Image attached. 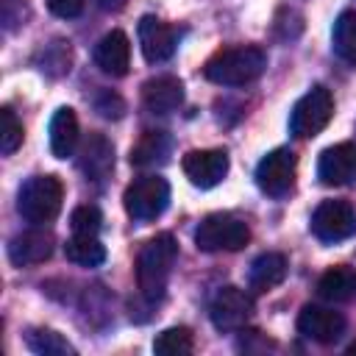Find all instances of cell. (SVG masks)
Instances as JSON below:
<instances>
[{
    "instance_id": "1",
    "label": "cell",
    "mask_w": 356,
    "mask_h": 356,
    "mask_svg": "<svg viewBox=\"0 0 356 356\" xmlns=\"http://www.w3.org/2000/svg\"><path fill=\"white\" fill-rule=\"evenodd\" d=\"M175 259H178V242L172 234L164 231L145 242V248L136 256V284L147 300H159L164 295Z\"/></svg>"
},
{
    "instance_id": "2",
    "label": "cell",
    "mask_w": 356,
    "mask_h": 356,
    "mask_svg": "<svg viewBox=\"0 0 356 356\" xmlns=\"http://www.w3.org/2000/svg\"><path fill=\"white\" fill-rule=\"evenodd\" d=\"M264 70H267V53L256 44H239L214 53L206 61L203 75L220 86H245L253 83Z\"/></svg>"
},
{
    "instance_id": "3",
    "label": "cell",
    "mask_w": 356,
    "mask_h": 356,
    "mask_svg": "<svg viewBox=\"0 0 356 356\" xmlns=\"http://www.w3.org/2000/svg\"><path fill=\"white\" fill-rule=\"evenodd\" d=\"M64 186L56 175H33L17 192V211L33 225L50 222L61 211Z\"/></svg>"
},
{
    "instance_id": "4",
    "label": "cell",
    "mask_w": 356,
    "mask_h": 356,
    "mask_svg": "<svg viewBox=\"0 0 356 356\" xmlns=\"http://www.w3.org/2000/svg\"><path fill=\"white\" fill-rule=\"evenodd\" d=\"M250 242V228L245 220L228 214V211H217V214H206L197 228H195V245L206 253H220V250H242Z\"/></svg>"
},
{
    "instance_id": "5",
    "label": "cell",
    "mask_w": 356,
    "mask_h": 356,
    "mask_svg": "<svg viewBox=\"0 0 356 356\" xmlns=\"http://www.w3.org/2000/svg\"><path fill=\"white\" fill-rule=\"evenodd\" d=\"M334 117V97L325 86H312L292 108L289 114V131L298 139H312L317 136Z\"/></svg>"
},
{
    "instance_id": "6",
    "label": "cell",
    "mask_w": 356,
    "mask_h": 356,
    "mask_svg": "<svg viewBox=\"0 0 356 356\" xmlns=\"http://www.w3.org/2000/svg\"><path fill=\"white\" fill-rule=\"evenodd\" d=\"M167 203H170V184L161 175H142L131 181L122 195V206L128 217H134L136 222L156 220L167 209Z\"/></svg>"
},
{
    "instance_id": "7",
    "label": "cell",
    "mask_w": 356,
    "mask_h": 356,
    "mask_svg": "<svg viewBox=\"0 0 356 356\" xmlns=\"http://www.w3.org/2000/svg\"><path fill=\"white\" fill-rule=\"evenodd\" d=\"M295 172H298V156L289 147H275L259 161L256 186L270 197H284L295 186Z\"/></svg>"
},
{
    "instance_id": "8",
    "label": "cell",
    "mask_w": 356,
    "mask_h": 356,
    "mask_svg": "<svg viewBox=\"0 0 356 356\" xmlns=\"http://www.w3.org/2000/svg\"><path fill=\"white\" fill-rule=\"evenodd\" d=\"M312 234L320 242H342L356 234V209L348 200H323L312 214Z\"/></svg>"
},
{
    "instance_id": "9",
    "label": "cell",
    "mask_w": 356,
    "mask_h": 356,
    "mask_svg": "<svg viewBox=\"0 0 356 356\" xmlns=\"http://www.w3.org/2000/svg\"><path fill=\"white\" fill-rule=\"evenodd\" d=\"M250 314H253V298L239 286H222L209 303V317L220 331L242 328L250 320Z\"/></svg>"
},
{
    "instance_id": "10",
    "label": "cell",
    "mask_w": 356,
    "mask_h": 356,
    "mask_svg": "<svg viewBox=\"0 0 356 356\" xmlns=\"http://www.w3.org/2000/svg\"><path fill=\"white\" fill-rule=\"evenodd\" d=\"M184 175L189 178V184L200 186V189H211L217 186L225 175H228V153L225 150H189L181 161Z\"/></svg>"
},
{
    "instance_id": "11",
    "label": "cell",
    "mask_w": 356,
    "mask_h": 356,
    "mask_svg": "<svg viewBox=\"0 0 356 356\" xmlns=\"http://www.w3.org/2000/svg\"><path fill=\"white\" fill-rule=\"evenodd\" d=\"M178 39H181L178 28H172V25H167V22L150 17V14L139 19V47H142V56L150 64L167 61L175 53Z\"/></svg>"
},
{
    "instance_id": "12",
    "label": "cell",
    "mask_w": 356,
    "mask_h": 356,
    "mask_svg": "<svg viewBox=\"0 0 356 356\" xmlns=\"http://www.w3.org/2000/svg\"><path fill=\"white\" fill-rule=\"evenodd\" d=\"M317 178L325 186H345L356 178V145L339 142L320 153L317 161Z\"/></svg>"
},
{
    "instance_id": "13",
    "label": "cell",
    "mask_w": 356,
    "mask_h": 356,
    "mask_svg": "<svg viewBox=\"0 0 356 356\" xmlns=\"http://www.w3.org/2000/svg\"><path fill=\"white\" fill-rule=\"evenodd\" d=\"M298 331L320 345H331L345 334V317L325 306H303L298 314Z\"/></svg>"
},
{
    "instance_id": "14",
    "label": "cell",
    "mask_w": 356,
    "mask_h": 356,
    "mask_svg": "<svg viewBox=\"0 0 356 356\" xmlns=\"http://www.w3.org/2000/svg\"><path fill=\"white\" fill-rule=\"evenodd\" d=\"M53 245H56L53 231L28 228V231H19L17 236H11V242H8V259H11V264H17V267L42 264L44 259H50Z\"/></svg>"
},
{
    "instance_id": "15",
    "label": "cell",
    "mask_w": 356,
    "mask_h": 356,
    "mask_svg": "<svg viewBox=\"0 0 356 356\" xmlns=\"http://www.w3.org/2000/svg\"><path fill=\"white\" fill-rule=\"evenodd\" d=\"M184 103V83L175 75H159L145 81L142 86V106L150 114H170Z\"/></svg>"
},
{
    "instance_id": "16",
    "label": "cell",
    "mask_w": 356,
    "mask_h": 356,
    "mask_svg": "<svg viewBox=\"0 0 356 356\" xmlns=\"http://www.w3.org/2000/svg\"><path fill=\"white\" fill-rule=\"evenodd\" d=\"M95 64L106 72V75H125L131 67V42L122 31H111L106 33L97 44H95Z\"/></svg>"
},
{
    "instance_id": "17",
    "label": "cell",
    "mask_w": 356,
    "mask_h": 356,
    "mask_svg": "<svg viewBox=\"0 0 356 356\" xmlns=\"http://www.w3.org/2000/svg\"><path fill=\"white\" fill-rule=\"evenodd\" d=\"M78 167L86 178H106L114 167V147L103 134H89L81 145V156H78Z\"/></svg>"
},
{
    "instance_id": "18",
    "label": "cell",
    "mask_w": 356,
    "mask_h": 356,
    "mask_svg": "<svg viewBox=\"0 0 356 356\" xmlns=\"http://www.w3.org/2000/svg\"><path fill=\"white\" fill-rule=\"evenodd\" d=\"M75 147H78V117L70 106H61L50 117V150L56 159H67L75 153Z\"/></svg>"
},
{
    "instance_id": "19",
    "label": "cell",
    "mask_w": 356,
    "mask_h": 356,
    "mask_svg": "<svg viewBox=\"0 0 356 356\" xmlns=\"http://www.w3.org/2000/svg\"><path fill=\"white\" fill-rule=\"evenodd\" d=\"M286 270H289V264H286L284 253H261L253 259V264L248 270V284L253 292H267L286 278Z\"/></svg>"
},
{
    "instance_id": "20",
    "label": "cell",
    "mask_w": 356,
    "mask_h": 356,
    "mask_svg": "<svg viewBox=\"0 0 356 356\" xmlns=\"http://www.w3.org/2000/svg\"><path fill=\"white\" fill-rule=\"evenodd\" d=\"M170 150H172V139L164 131H145L139 136V142L131 147V164L139 170L159 167L167 161Z\"/></svg>"
},
{
    "instance_id": "21",
    "label": "cell",
    "mask_w": 356,
    "mask_h": 356,
    "mask_svg": "<svg viewBox=\"0 0 356 356\" xmlns=\"http://www.w3.org/2000/svg\"><path fill=\"white\" fill-rule=\"evenodd\" d=\"M317 295L328 303H345L356 295V270L348 264H337L325 270L317 281Z\"/></svg>"
},
{
    "instance_id": "22",
    "label": "cell",
    "mask_w": 356,
    "mask_h": 356,
    "mask_svg": "<svg viewBox=\"0 0 356 356\" xmlns=\"http://www.w3.org/2000/svg\"><path fill=\"white\" fill-rule=\"evenodd\" d=\"M64 256L81 267H97L106 261V248L95 234H72L64 245Z\"/></svg>"
},
{
    "instance_id": "23",
    "label": "cell",
    "mask_w": 356,
    "mask_h": 356,
    "mask_svg": "<svg viewBox=\"0 0 356 356\" xmlns=\"http://www.w3.org/2000/svg\"><path fill=\"white\" fill-rule=\"evenodd\" d=\"M331 44H334V53L356 67V8L350 11H342L334 22V31H331Z\"/></svg>"
},
{
    "instance_id": "24",
    "label": "cell",
    "mask_w": 356,
    "mask_h": 356,
    "mask_svg": "<svg viewBox=\"0 0 356 356\" xmlns=\"http://www.w3.org/2000/svg\"><path fill=\"white\" fill-rule=\"evenodd\" d=\"M25 342L39 356H67V353H75V348L61 334H56L50 328H31L25 334Z\"/></svg>"
},
{
    "instance_id": "25",
    "label": "cell",
    "mask_w": 356,
    "mask_h": 356,
    "mask_svg": "<svg viewBox=\"0 0 356 356\" xmlns=\"http://www.w3.org/2000/svg\"><path fill=\"white\" fill-rule=\"evenodd\" d=\"M192 331L184 328V325H175V328H167L161 331L156 339H153V350L159 356H189L192 353Z\"/></svg>"
},
{
    "instance_id": "26",
    "label": "cell",
    "mask_w": 356,
    "mask_h": 356,
    "mask_svg": "<svg viewBox=\"0 0 356 356\" xmlns=\"http://www.w3.org/2000/svg\"><path fill=\"white\" fill-rule=\"evenodd\" d=\"M22 145V122L17 120V114L6 106L0 111V153L11 156L17 147Z\"/></svg>"
},
{
    "instance_id": "27",
    "label": "cell",
    "mask_w": 356,
    "mask_h": 356,
    "mask_svg": "<svg viewBox=\"0 0 356 356\" xmlns=\"http://www.w3.org/2000/svg\"><path fill=\"white\" fill-rule=\"evenodd\" d=\"M100 209L97 206H78L72 214H70V225H72V234H95L100 231Z\"/></svg>"
},
{
    "instance_id": "28",
    "label": "cell",
    "mask_w": 356,
    "mask_h": 356,
    "mask_svg": "<svg viewBox=\"0 0 356 356\" xmlns=\"http://www.w3.org/2000/svg\"><path fill=\"white\" fill-rule=\"evenodd\" d=\"M95 108H97V114L106 117V120H120L122 111H125V103H122V97L114 95V92H100L97 100H95Z\"/></svg>"
},
{
    "instance_id": "29",
    "label": "cell",
    "mask_w": 356,
    "mask_h": 356,
    "mask_svg": "<svg viewBox=\"0 0 356 356\" xmlns=\"http://www.w3.org/2000/svg\"><path fill=\"white\" fill-rule=\"evenodd\" d=\"M44 3H47V8H50L56 17L70 19V17H78V14L83 11V3H86V0H44Z\"/></svg>"
},
{
    "instance_id": "30",
    "label": "cell",
    "mask_w": 356,
    "mask_h": 356,
    "mask_svg": "<svg viewBox=\"0 0 356 356\" xmlns=\"http://www.w3.org/2000/svg\"><path fill=\"white\" fill-rule=\"evenodd\" d=\"M348 356H356V342H353V345H348Z\"/></svg>"
}]
</instances>
